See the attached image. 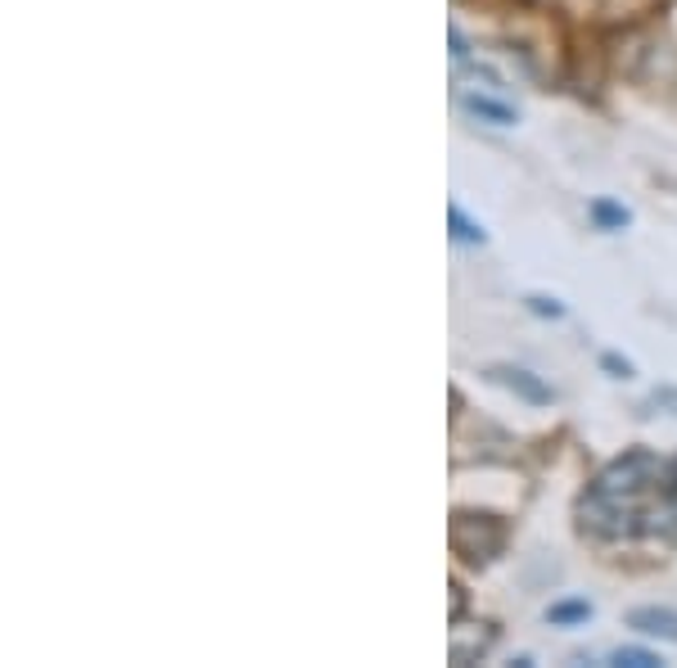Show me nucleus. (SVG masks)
Here are the masks:
<instances>
[{
  "label": "nucleus",
  "instance_id": "1",
  "mask_svg": "<svg viewBox=\"0 0 677 668\" xmlns=\"http://www.w3.org/2000/svg\"><path fill=\"white\" fill-rule=\"evenodd\" d=\"M578 524L601 542H677V461L646 448L614 456L578 502Z\"/></svg>",
  "mask_w": 677,
  "mask_h": 668
},
{
  "label": "nucleus",
  "instance_id": "2",
  "mask_svg": "<svg viewBox=\"0 0 677 668\" xmlns=\"http://www.w3.org/2000/svg\"><path fill=\"white\" fill-rule=\"evenodd\" d=\"M448 542L461 560L470 564H488L502 556L506 547V519L497 515H470V510H456L452 524H448Z\"/></svg>",
  "mask_w": 677,
  "mask_h": 668
},
{
  "label": "nucleus",
  "instance_id": "3",
  "mask_svg": "<svg viewBox=\"0 0 677 668\" xmlns=\"http://www.w3.org/2000/svg\"><path fill=\"white\" fill-rule=\"evenodd\" d=\"M619 68L633 77V82H668L677 73V60H673V45L655 32H637L627 36V51H619Z\"/></svg>",
  "mask_w": 677,
  "mask_h": 668
},
{
  "label": "nucleus",
  "instance_id": "4",
  "mask_svg": "<svg viewBox=\"0 0 677 668\" xmlns=\"http://www.w3.org/2000/svg\"><path fill=\"white\" fill-rule=\"evenodd\" d=\"M488 379L502 385V389H511L515 398H524L528 407H551L556 402L551 385H542V379L534 370H524V366H488Z\"/></svg>",
  "mask_w": 677,
  "mask_h": 668
},
{
  "label": "nucleus",
  "instance_id": "5",
  "mask_svg": "<svg viewBox=\"0 0 677 668\" xmlns=\"http://www.w3.org/2000/svg\"><path fill=\"white\" fill-rule=\"evenodd\" d=\"M627 628L642 633V637H659V642H673L677 646V610L668 605H642L627 614Z\"/></svg>",
  "mask_w": 677,
  "mask_h": 668
},
{
  "label": "nucleus",
  "instance_id": "6",
  "mask_svg": "<svg viewBox=\"0 0 677 668\" xmlns=\"http://www.w3.org/2000/svg\"><path fill=\"white\" fill-rule=\"evenodd\" d=\"M493 642H497V633L488 624H479V633L465 637V624H461V618H452V646H448V655H452V664H474L479 655H488Z\"/></svg>",
  "mask_w": 677,
  "mask_h": 668
},
{
  "label": "nucleus",
  "instance_id": "7",
  "mask_svg": "<svg viewBox=\"0 0 677 668\" xmlns=\"http://www.w3.org/2000/svg\"><path fill=\"white\" fill-rule=\"evenodd\" d=\"M461 105H465V114L493 122V127H515V109L502 105V100H493V95H461Z\"/></svg>",
  "mask_w": 677,
  "mask_h": 668
},
{
  "label": "nucleus",
  "instance_id": "8",
  "mask_svg": "<svg viewBox=\"0 0 677 668\" xmlns=\"http://www.w3.org/2000/svg\"><path fill=\"white\" fill-rule=\"evenodd\" d=\"M448 226H452V240H461V245H483V240H488V235H483V226L465 217L461 204H448Z\"/></svg>",
  "mask_w": 677,
  "mask_h": 668
},
{
  "label": "nucleus",
  "instance_id": "9",
  "mask_svg": "<svg viewBox=\"0 0 677 668\" xmlns=\"http://www.w3.org/2000/svg\"><path fill=\"white\" fill-rule=\"evenodd\" d=\"M592 618V601H556L547 610V624H588Z\"/></svg>",
  "mask_w": 677,
  "mask_h": 668
},
{
  "label": "nucleus",
  "instance_id": "10",
  "mask_svg": "<svg viewBox=\"0 0 677 668\" xmlns=\"http://www.w3.org/2000/svg\"><path fill=\"white\" fill-rule=\"evenodd\" d=\"M610 664H619V668H659L664 659H659L655 650H642V646H619V650L610 655Z\"/></svg>",
  "mask_w": 677,
  "mask_h": 668
},
{
  "label": "nucleus",
  "instance_id": "11",
  "mask_svg": "<svg viewBox=\"0 0 677 668\" xmlns=\"http://www.w3.org/2000/svg\"><path fill=\"white\" fill-rule=\"evenodd\" d=\"M637 416H677V389H655V394L637 407Z\"/></svg>",
  "mask_w": 677,
  "mask_h": 668
},
{
  "label": "nucleus",
  "instance_id": "12",
  "mask_svg": "<svg viewBox=\"0 0 677 668\" xmlns=\"http://www.w3.org/2000/svg\"><path fill=\"white\" fill-rule=\"evenodd\" d=\"M592 217H597L605 230H623L627 222H633V217H627V208H619V204H610V200H597V204H592Z\"/></svg>",
  "mask_w": 677,
  "mask_h": 668
},
{
  "label": "nucleus",
  "instance_id": "13",
  "mask_svg": "<svg viewBox=\"0 0 677 668\" xmlns=\"http://www.w3.org/2000/svg\"><path fill=\"white\" fill-rule=\"evenodd\" d=\"M524 303H528V312L551 316V321H556V316H565V303H560V299H547V294H528Z\"/></svg>",
  "mask_w": 677,
  "mask_h": 668
},
{
  "label": "nucleus",
  "instance_id": "14",
  "mask_svg": "<svg viewBox=\"0 0 677 668\" xmlns=\"http://www.w3.org/2000/svg\"><path fill=\"white\" fill-rule=\"evenodd\" d=\"M601 366H605L614 379H627V375H633V362L619 357V353H605V357H601Z\"/></svg>",
  "mask_w": 677,
  "mask_h": 668
},
{
  "label": "nucleus",
  "instance_id": "15",
  "mask_svg": "<svg viewBox=\"0 0 677 668\" xmlns=\"http://www.w3.org/2000/svg\"><path fill=\"white\" fill-rule=\"evenodd\" d=\"M448 45H452V60H456V64H465V60H470V45H465L461 28H452V32H448Z\"/></svg>",
  "mask_w": 677,
  "mask_h": 668
},
{
  "label": "nucleus",
  "instance_id": "16",
  "mask_svg": "<svg viewBox=\"0 0 677 668\" xmlns=\"http://www.w3.org/2000/svg\"><path fill=\"white\" fill-rule=\"evenodd\" d=\"M461 614H465V588L452 583V618H461Z\"/></svg>",
  "mask_w": 677,
  "mask_h": 668
}]
</instances>
